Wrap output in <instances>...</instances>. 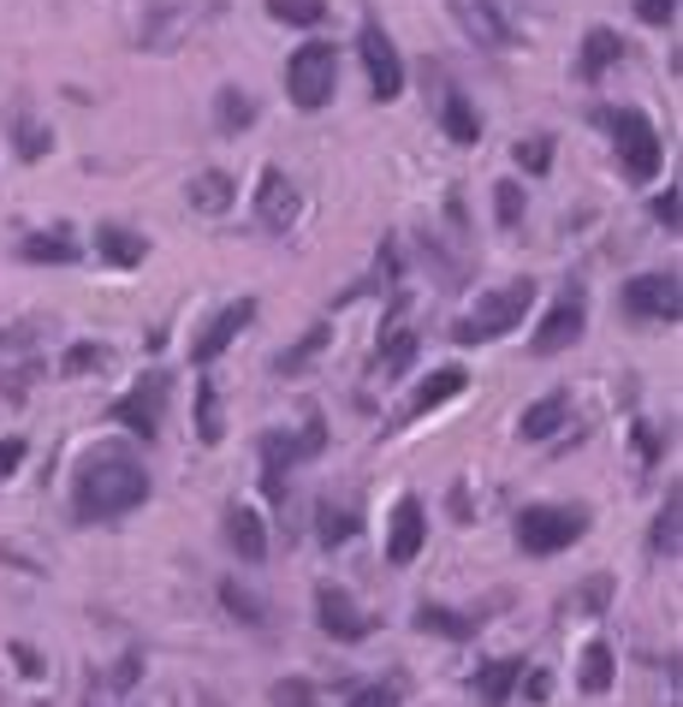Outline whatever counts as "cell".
<instances>
[{
  "label": "cell",
  "mask_w": 683,
  "mask_h": 707,
  "mask_svg": "<svg viewBox=\"0 0 683 707\" xmlns=\"http://www.w3.org/2000/svg\"><path fill=\"white\" fill-rule=\"evenodd\" d=\"M149 499V470L125 452H96L83 458V470L72 481V506L83 524H113V517L137 511Z\"/></svg>",
  "instance_id": "obj_1"
},
{
  "label": "cell",
  "mask_w": 683,
  "mask_h": 707,
  "mask_svg": "<svg viewBox=\"0 0 683 707\" xmlns=\"http://www.w3.org/2000/svg\"><path fill=\"white\" fill-rule=\"evenodd\" d=\"M601 126L619 137V167H624V179H630V185H654L660 167H665V143H660L654 119H647L642 108H606Z\"/></svg>",
  "instance_id": "obj_2"
},
{
  "label": "cell",
  "mask_w": 683,
  "mask_h": 707,
  "mask_svg": "<svg viewBox=\"0 0 683 707\" xmlns=\"http://www.w3.org/2000/svg\"><path fill=\"white\" fill-rule=\"evenodd\" d=\"M339 90V48L333 42H303L292 48V60H285V96H292V108L303 113H321Z\"/></svg>",
  "instance_id": "obj_3"
},
{
  "label": "cell",
  "mask_w": 683,
  "mask_h": 707,
  "mask_svg": "<svg viewBox=\"0 0 683 707\" xmlns=\"http://www.w3.org/2000/svg\"><path fill=\"white\" fill-rule=\"evenodd\" d=\"M529 303H535V280H511V286H500V291H488V298H482L464 321L452 327V339H458V345H488V339H505L511 327H518V321L529 316Z\"/></svg>",
  "instance_id": "obj_4"
},
{
  "label": "cell",
  "mask_w": 683,
  "mask_h": 707,
  "mask_svg": "<svg viewBox=\"0 0 683 707\" xmlns=\"http://www.w3.org/2000/svg\"><path fill=\"white\" fill-rule=\"evenodd\" d=\"M589 536V511L583 506H523L518 511V547L535 559H553Z\"/></svg>",
  "instance_id": "obj_5"
},
{
  "label": "cell",
  "mask_w": 683,
  "mask_h": 707,
  "mask_svg": "<svg viewBox=\"0 0 683 707\" xmlns=\"http://www.w3.org/2000/svg\"><path fill=\"white\" fill-rule=\"evenodd\" d=\"M321 446H328V428H321V417L303 422L298 440H292V435H262V488H268L273 506L292 494V470H298L303 458H315Z\"/></svg>",
  "instance_id": "obj_6"
},
{
  "label": "cell",
  "mask_w": 683,
  "mask_h": 707,
  "mask_svg": "<svg viewBox=\"0 0 683 707\" xmlns=\"http://www.w3.org/2000/svg\"><path fill=\"white\" fill-rule=\"evenodd\" d=\"M356 54H363L374 101H399L404 96V60H399V48H392V37L381 30V19H363V30H356Z\"/></svg>",
  "instance_id": "obj_7"
},
{
  "label": "cell",
  "mask_w": 683,
  "mask_h": 707,
  "mask_svg": "<svg viewBox=\"0 0 683 707\" xmlns=\"http://www.w3.org/2000/svg\"><path fill=\"white\" fill-rule=\"evenodd\" d=\"M583 327H589V291H583V286H571L565 298H559V303L541 316L535 339H529V351H535V357H559L565 345L583 339Z\"/></svg>",
  "instance_id": "obj_8"
},
{
  "label": "cell",
  "mask_w": 683,
  "mask_h": 707,
  "mask_svg": "<svg viewBox=\"0 0 683 707\" xmlns=\"http://www.w3.org/2000/svg\"><path fill=\"white\" fill-rule=\"evenodd\" d=\"M619 309L630 321H672L683 316V291H677V273H642V280H630L624 286V298Z\"/></svg>",
  "instance_id": "obj_9"
},
{
  "label": "cell",
  "mask_w": 683,
  "mask_h": 707,
  "mask_svg": "<svg viewBox=\"0 0 683 707\" xmlns=\"http://www.w3.org/2000/svg\"><path fill=\"white\" fill-rule=\"evenodd\" d=\"M161 410H167V375L149 369L143 381H137L125 399L108 410V422H125L137 440H155V435H161Z\"/></svg>",
  "instance_id": "obj_10"
},
{
  "label": "cell",
  "mask_w": 683,
  "mask_h": 707,
  "mask_svg": "<svg viewBox=\"0 0 683 707\" xmlns=\"http://www.w3.org/2000/svg\"><path fill=\"white\" fill-rule=\"evenodd\" d=\"M298 215H303V197H298V185L285 179L280 167H262V179H255V220H262V232L285 238V232L298 227Z\"/></svg>",
  "instance_id": "obj_11"
},
{
  "label": "cell",
  "mask_w": 683,
  "mask_h": 707,
  "mask_svg": "<svg viewBox=\"0 0 683 707\" xmlns=\"http://www.w3.org/2000/svg\"><path fill=\"white\" fill-rule=\"evenodd\" d=\"M422 541H429V511H422L416 494H404L399 506H392V517H386V565H392V571L416 565Z\"/></svg>",
  "instance_id": "obj_12"
},
{
  "label": "cell",
  "mask_w": 683,
  "mask_h": 707,
  "mask_svg": "<svg viewBox=\"0 0 683 707\" xmlns=\"http://www.w3.org/2000/svg\"><path fill=\"white\" fill-rule=\"evenodd\" d=\"M250 321H255V298H238V303H227V309H220V316H214V321H209V327H202V333L191 339V364H197V369H209L214 357L227 351V345H232L238 333H244Z\"/></svg>",
  "instance_id": "obj_13"
},
{
  "label": "cell",
  "mask_w": 683,
  "mask_h": 707,
  "mask_svg": "<svg viewBox=\"0 0 683 707\" xmlns=\"http://www.w3.org/2000/svg\"><path fill=\"white\" fill-rule=\"evenodd\" d=\"M315 618H321V630H328V636H339V643H363V636L374 630L339 582H321V589H315Z\"/></svg>",
  "instance_id": "obj_14"
},
{
  "label": "cell",
  "mask_w": 683,
  "mask_h": 707,
  "mask_svg": "<svg viewBox=\"0 0 683 707\" xmlns=\"http://www.w3.org/2000/svg\"><path fill=\"white\" fill-rule=\"evenodd\" d=\"M452 19L464 24V37L482 42V48H518V30L505 24V12L493 7V0H452Z\"/></svg>",
  "instance_id": "obj_15"
},
{
  "label": "cell",
  "mask_w": 683,
  "mask_h": 707,
  "mask_svg": "<svg viewBox=\"0 0 683 707\" xmlns=\"http://www.w3.org/2000/svg\"><path fill=\"white\" fill-rule=\"evenodd\" d=\"M7 137H12V149H19L24 161H42V155L54 149V131H48L42 119L30 113L24 96H12V108H7Z\"/></svg>",
  "instance_id": "obj_16"
},
{
  "label": "cell",
  "mask_w": 683,
  "mask_h": 707,
  "mask_svg": "<svg viewBox=\"0 0 683 707\" xmlns=\"http://www.w3.org/2000/svg\"><path fill=\"white\" fill-rule=\"evenodd\" d=\"M470 387V375L458 369V364H446V369H434L429 381H422L416 392H410V405H404V417H429V410H440V405H452L458 392Z\"/></svg>",
  "instance_id": "obj_17"
},
{
  "label": "cell",
  "mask_w": 683,
  "mask_h": 707,
  "mask_svg": "<svg viewBox=\"0 0 683 707\" xmlns=\"http://www.w3.org/2000/svg\"><path fill=\"white\" fill-rule=\"evenodd\" d=\"M227 541H232V554L244 559V565H262L268 559V524L250 506H232L227 511Z\"/></svg>",
  "instance_id": "obj_18"
},
{
  "label": "cell",
  "mask_w": 683,
  "mask_h": 707,
  "mask_svg": "<svg viewBox=\"0 0 683 707\" xmlns=\"http://www.w3.org/2000/svg\"><path fill=\"white\" fill-rule=\"evenodd\" d=\"M619 60H624V37H619V30H606V24H594L583 37V60H576V72H583V83H601L606 66H619Z\"/></svg>",
  "instance_id": "obj_19"
},
{
  "label": "cell",
  "mask_w": 683,
  "mask_h": 707,
  "mask_svg": "<svg viewBox=\"0 0 683 707\" xmlns=\"http://www.w3.org/2000/svg\"><path fill=\"white\" fill-rule=\"evenodd\" d=\"M523 684V660L518 654H500V660H488L482 671H475V696H482V707H505V696Z\"/></svg>",
  "instance_id": "obj_20"
},
{
  "label": "cell",
  "mask_w": 683,
  "mask_h": 707,
  "mask_svg": "<svg viewBox=\"0 0 683 707\" xmlns=\"http://www.w3.org/2000/svg\"><path fill=\"white\" fill-rule=\"evenodd\" d=\"M96 256L108 268H137L149 256V238L143 232H131V227H101L96 232Z\"/></svg>",
  "instance_id": "obj_21"
},
{
  "label": "cell",
  "mask_w": 683,
  "mask_h": 707,
  "mask_svg": "<svg viewBox=\"0 0 683 707\" xmlns=\"http://www.w3.org/2000/svg\"><path fill=\"white\" fill-rule=\"evenodd\" d=\"M482 618L488 613H452V607H434V600H422L416 607V630H429V636H452V643H464V636L482 630Z\"/></svg>",
  "instance_id": "obj_22"
},
{
  "label": "cell",
  "mask_w": 683,
  "mask_h": 707,
  "mask_svg": "<svg viewBox=\"0 0 683 707\" xmlns=\"http://www.w3.org/2000/svg\"><path fill=\"white\" fill-rule=\"evenodd\" d=\"M440 131H446L458 149H470V143H482V113H475L458 90H446L440 96Z\"/></svg>",
  "instance_id": "obj_23"
},
{
  "label": "cell",
  "mask_w": 683,
  "mask_h": 707,
  "mask_svg": "<svg viewBox=\"0 0 683 707\" xmlns=\"http://www.w3.org/2000/svg\"><path fill=\"white\" fill-rule=\"evenodd\" d=\"M197 440L202 446H220L227 440V410H220V387H214V375H197Z\"/></svg>",
  "instance_id": "obj_24"
},
{
  "label": "cell",
  "mask_w": 683,
  "mask_h": 707,
  "mask_svg": "<svg viewBox=\"0 0 683 707\" xmlns=\"http://www.w3.org/2000/svg\"><path fill=\"white\" fill-rule=\"evenodd\" d=\"M565 410H571V399H565V392H546V399H535V405L523 410L518 435H523V440H553L559 428H565Z\"/></svg>",
  "instance_id": "obj_25"
},
{
  "label": "cell",
  "mask_w": 683,
  "mask_h": 707,
  "mask_svg": "<svg viewBox=\"0 0 683 707\" xmlns=\"http://www.w3.org/2000/svg\"><path fill=\"white\" fill-rule=\"evenodd\" d=\"M321 547H345V541H356V529H363V506H356V499H345V506H339V499H321Z\"/></svg>",
  "instance_id": "obj_26"
},
{
  "label": "cell",
  "mask_w": 683,
  "mask_h": 707,
  "mask_svg": "<svg viewBox=\"0 0 683 707\" xmlns=\"http://www.w3.org/2000/svg\"><path fill=\"white\" fill-rule=\"evenodd\" d=\"M232 202H238V185L220 167H209V172H197V179H191V209L197 215H227Z\"/></svg>",
  "instance_id": "obj_27"
},
{
  "label": "cell",
  "mask_w": 683,
  "mask_h": 707,
  "mask_svg": "<svg viewBox=\"0 0 683 707\" xmlns=\"http://www.w3.org/2000/svg\"><path fill=\"white\" fill-rule=\"evenodd\" d=\"M654 554L660 559H677V547H683V494H677V481H672V499L660 506V517H654Z\"/></svg>",
  "instance_id": "obj_28"
},
{
  "label": "cell",
  "mask_w": 683,
  "mask_h": 707,
  "mask_svg": "<svg viewBox=\"0 0 683 707\" xmlns=\"http://www.w3.org/2000/svg\"><path fill=\"white\" fill-rule=\"evenodd\" d=\"M321 351H328V321H315L310 333H303V339L292 345V351H280V357H273V375H285V381H292V375H303V369H310Z\"/></svg>",
  "instance_id": "obj_29"
},
{
  "label": "cell",
  "mask_w": 683,
  "mask_h": 707,
  "mask_svg": "<svg viewBox=\"0 0 683 707\" xmlns=\"http://www.w3.org/2000/svg\"><path fill=\"white\" fill-rule=\"evenodd\" d=\"M214 119H220V131H227V137H238V131L255 126V101L238 90V83H227V90H214Z\"/></svg>",
  "instance_id": "obj_30"
},
{
  "label": "cell",
  "mask_w": 683,
  "mask_h": 707,
  "mask_svg": "<svg viewBox=\"0 0 683 707\" xmlns=\"http://www.w3.org/2000/svg\"><path fill=\"white\" fill-rule=\"evenodd\" d=\"M612 671H619V666H612V648H606V643H589V648H583V671H576V684H583L589 696H606V689H612Z\"/></svg>",
  "instance_id": "obj_31"
},
{
  "label": "cell",
  "mask_w": 683,
  "mask_h": 707,
  "mask_svg": "<svg viewBox=\"0 0 683 707\" xmlns=\"http://www.w3.org/2000/svg\"><path fill=\"white\" fill-rule=\"evenodd\" d=\"M19 256H24V262H72V256H78V245H72V238H66V232H30L24 238V245H19Z\"/></svg>",
  "instance_id": "obj_32"
},
{
  "label": "cell",
  "mask_w": 683,
  "mask_h": 707,
  "mask_svg": "<svg viewBox=\"0 0 683 707\" xmlns=\"http://www.w3.org/2000/svg\"><path fill=\"white\" fill-rule=\"evenodd\" d=\"M268 19L298 24V30H315L321 19H328V0H268Z\"/></svg>",
  "instance_id": "obj_33"
},
{
  "label": "cell",
  "mask_w": 683,
  "mask_h": 707,
  "mask_svg": "<svg viewBox=\"0 0 683 707\" xmlns=\"http://www.w3.org/2000/svg\"><path fill=\"white\" fill-rule=\"evenodd\" d=\"M410 357H416V333H410V327L399 321V327H392V339H381V375L392 381V375H399Z\"/></svg>",
  "instance_id": "obj_34"
},
{
  "label": "cell",
  "mask_w": 683,
  "mask_h": 707,
  "mask_svg": "<svg viewBox=\"0 0 683 707\" xmlns=\"http://www.w3.org/2000/svg\"><path fill=\"white\" fill-rule=\"evenodd\" d=\"M108 364H113V351H108V345L83 339V345H72V351L60 357V375H90V369H108Z\"/></svg>",
  "instance_id": "obj_35"
},
{
  "label": "cell",
  "mask_w": 683,
  "mask_h": 707,
  "mask_svg": "<svg viewBox=\"0 0 683 707\" xmlns=\"http://www.w3.org/2000/svg\"><path fill=\"white\" fill-rule=\"evenodd\" d=\"M220 600H227V613L238 618V625H250V630H262V625H268L262 600H255V595H244L238 582H220Z\"/></svg>",
  "instance_id": "obj_36"
},
{
  "label": "cell",
  "mask_w": 683,
  "mask_h": 707,
  "mask_svg": "<svg viewBox=\"0 0 683 707\" xmlns=\"http://www.w3.org/2000/svg\"><path fill=\"white\" fill-rule=\"evenodd\" d=\"M268 696H273V707H315V684L310 678H280Z\"/></svg>",
  "instance_id": "obj_37"
},
{
  "label": "cell",
  "mask_w": 683,
  "mask_h": 707,
  "mask_svg": "<svg viewBox=\"0 0 683 707\" xmlns=\"http://www.w3.org/2000/svg\"><path fill=\"white\" fill-rule=\"evenodd\" d=\"M493 209H500V227H523V185H493Z\"/></svg>",
  "instance_id": "obj_38"
},
{
  "label": "cell",
  "mask_w": 683,
  "mask_h": 707,
  "mask_svg": "<svg viewBox=\"0 0 683 707\" xmlns=\"http://www.w3.org/2000/svg\"><path fill=\"white\" fill-rule=\"evenodd\" d=\"M606 595H612V582H606V577H594L589 589H576V595H571V613H583V618H594V613L606 607Z\"/></svg>",
  "instance_id": "obj_39"
},
{
  "label": "cell",
  "mask_w": 683,
  "mask_h": 707,
  "mask_svg": "<svg viewBox=\"0 0 683 707\" xmlns=\"http://www.w3.org/2000/svg\"><path fill=\"white\" fill-rule=\"evenodd\" d=\"M399 696H404L399 684H363V689L351 696V707H399Z\"/></svg>",
  "instance_id": "obj_40"
},
{
  "label": "cell",
  "mask_w": 683,
  "mask_h": 707,
  "mask_svg": "<svg viewBox=\"0 0 683 707\" xmlns=\"http://www.w3.org/2000/svg\"><path fill=\"white\" fill-rule=\"evenodd\" d=\"M647 209H654V220H660V227H665V232H677V220H683V202H677V185H672V191H660L654 202H647Z\"/></svg>",
  "instance_id": "obj_41"
},
{
  "label": "cell",
  "mask_w": 683,
  "mask_h": 707,
  "mask_svg": "<svg viewBox=\"0 0 683 707\" xmlns=\"http://www.w3.org/2000/svg\"><path fill=\"white\" fill-rule=\"evenodd\" d=\"M518 167L546 172V167H553V143H546V137H535V143H518Z\"/></svg>",
  "instance_id": "obj_42"
},
{
  "label": "cell",
  "mask_w": 683,
  "mask_h": 707,
  "mask_svg": "<svg viewBox=\"0 0 683 707\" xmlns=\"http://www.w3.org/2000/svg\"><path fill=\"white\" fill-rule=\"evenodd\" d=\"M24 452H30V446H24V435H7V440H0V481H7L12 470H19V464H24Z\"/></svg>",
  "instance_id": "obj_43"
},
{
  "label": "cell",
  "mask_w": 683,
  "mask_h": 707,
  "mask_svg": "<svg viewBox=\"0 0 683 707\" xmlns=\"http://www.w3.org/2000/svg\"><path fill=\"white\" fill-rule=\"evenodd\" d=\"M642 24H672L677 19V0H636Z\"/></svg>",
  "instance_id": "obj_44"
},
{
  "label": "cell",
  "mask_w": 683,
  "mask_h": 707,
  "mask_svg": "<svg viewBox=\"0 0 683 707\" xmlns=\"http://www.w3.org/2000/svg\"><path fill=\"white\" fill-rule=\"evenodd\" d=\"M12 660H19L24 678H42V660H37V648H30V643H12Z\"/></svg>",
  "instance_id": "obj_45"
}]
</instances>
